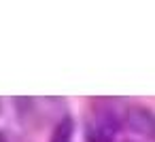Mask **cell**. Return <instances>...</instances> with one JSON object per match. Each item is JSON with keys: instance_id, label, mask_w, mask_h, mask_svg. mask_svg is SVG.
Wrapping results in <instances>:
<instances>
[{"instance_id": "6da1fadb", "label": "cell", "mask_w": 155, "mask_h": 142, "mask_svg": "<svg viewBox=\"0 0 155 142\" xmlns=\"http://www.w3.org/2000/svg\"><path fill=\"white\" fill-rule=\"evenodd\" d=\"M117 119L113 112L104 110L100 112L94 121L87 123V129H85V140L87 142H113L115 136H117Z\"/></svg>"}, {"instance_id": "7a4b0ae2", "label": "cell", "mask_w": 155, "mask_h": 142, "mask_svg": "<svg viewBox=\"0 0 155 142\" xmlns=\"http://www.w3.org/2000/svg\"><path fill=\"white\" fill-rule=\"evenodd\" d=\"M127 127L138 134L149 138L151 142H155V112L144 108V106H134L127 110Z\"/></svg>"}, {"instance_id": "3957f363", "label": "cell", "mask_w": 155, "mask_h": 142, "mask_svg": "<svg viewBox=\"0 0 155 142\" xmlns=\"http://www.w3.org/2000/svg\"><path fill=\"white\" fill-rule=\"evenodd\" d=\"M72 136H74V121H72V117H62L60 123L53 127L49 142H72Z\"/></svg>"}, {"instance_id": "277c9868", "label": "cell", "mask_w": 155, "mask_h": 142, "mask_svg": "<svg viewBox=\"0 0 155 142\" xmlns=\"http://www.w3.org/2000/svg\"><path fill=\"white\" fill-rule=\"evenodd\" d=\"M123 142H134V140H123Z\"/></svg>"}]
</instances>
